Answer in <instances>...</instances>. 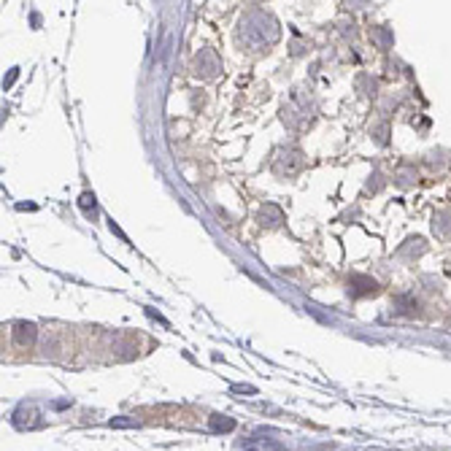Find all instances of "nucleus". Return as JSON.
<instances>
[{"instance_id": "obj_1", "label": "nucleus", "mask_w": 451, "mask_h": 451, "mask_svg": "<svg viewBox=\"0 0 451 451\" xmlns=\"http://www.w3.org/2000/svg\"><path fill=\"white\" fill-rule=\"evenodd\" d=\"M14 341H17V346H30L35 341V324H27V322H19V324H14Z\"/></svg>"}, {"instance_id": "obj_2", "label": "nucleus", "mask_w": 451, "mask_h": 451, "mask_svg": "<svg viewBox=\"0 0 451 451\" xmlns=\"http://www.w3.org/2000/svg\"><path fill=\"white\" fill-rule=\"evenodd\" d=\"M351 284H359V287H354V289H351L354 295H370V292H376V289H378V284H376L373 279H362V276H354Z\"/></svg>"}, {"instance_id": "obj_3", "label": "nucleus", "mask_w": 451, "mask_h": 451, "mask_svg": "<svg viewBox=\"0 0 451 451\" xmlns=\"http://www.w3.org/2000/svg\"><path fill=\"white\" fill-rule=\"evenodd\" d=\"M211 424H213V430H233V427H235L233 419H216V416L211 419Z\"/></svg>"}, {"instance_id": "obj_4", "label": "nucleus", "mask_w": 451, "mask_h": 451, "mask_svg": "<svg viewBox=\"0 0 451 451\" xmlns=\"http://www.w3.org/2000/svg\"><path fill=\"white\" fill-rule=\"evenodd\" d=\"M89 205L95 208V195L86 192V195H81V208H89Z\"/></svg>"}]
</instances>
